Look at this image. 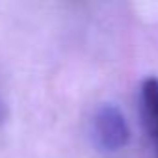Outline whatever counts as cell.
<instances>
[{"label": "cell", "instance_id": "6da1fadb", "mask_svg": "<svg viewBox=\"0 0 158 158\" xmlns=\"http://www.w3.org/2000/svg\"><path fill=\"white\" fill-rule=\"evenodd\" d=\"M91 138L101 151H119L128 143L130 130L125 115L112 104L101 106L91 119Z\"/></svg>", "mask_w": 158, "mask_h": 158}, {"label": "cell", "instance_id": "7a4b0ae2", "mask_svg": "<svg viewBox=\"0 0 158 158\" xmlns=\"http://www.w3.org/2000/svg\"><path fill=\"white\" fill-rule=\"evenodd\" d=\"M141 123L152 156L158 158V78H147L141 84Z\"/></svg>", "mask_w": 158, "mask_h": 158}]
</instances>
